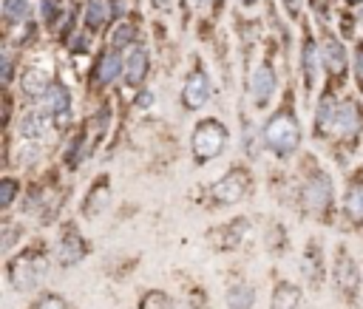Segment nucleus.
I'll return each mask as SVG.
<instances>
[{
	"label": "nucleus",
	"mask_w": 363,
	"mask_h": 309,
	"mask_svg": "<svg viewBox=\"0 0 363 309\" xmlns=\"http://www.w3.org/2000/svg\"><path fill=\"white\" fill-rule=\"evenodd\" d=\"M45 272H48V258H45L43 252H37V249L23 252L20 258H14V261L9 264V281H11V286H14L17 292L34 289V286L45 278Z\"/></svg>",
	"instance_id": "obj_1"
},
{
	"label": "nucleus",
	"mask_w": 363,
	"mask_h": 309,
	"mask_svg": "<svg viewBox=\"0 0 363 309\" xmlns=\"http://www.w3.org/2000/svg\"><path fill=\"white\" fill-rule=\"evenodd\" d=\"M108 196H111V190H108V181L102 179V181L88 193V198H85V201H88V204H85V215H96V213L108 204Z\"/></svg>",
	"instance_id": "obj_18"
},
{
	"label": "nucleus",
	"mask_w": 363,
	"mask_h": 309,
	"mask_svg": "<svg viewBox=\"0 0 363 309\" xmlns=\"http://www.w3.org/2000/svg\"><path fill=\"white\" fill-rule=\"evenodd\" d=\"M303 272H306V278H309V283H312V286H318V283H320V278H323V269H320V252H315V244H309V249H306Z\"/></svg>",
	"instance_id": "obj_19"
},
{
	"label": "nucleus",
	"mask_w": 363,
	"mask_h": 309,
	"mask_svg": "<svg viewBox=\"0 0 363 309\" xmlns=\"http://www.w3.org/2000/svg\"><path fill=\"white\" fill-rule=\"evenodd\" d=\"M136 102H139L142 108H145V105H150V94H139V99H136Z\"/></svg>",
	"instance_id": "obj_35"
},
{
	"label": "nucleus",
	"mask_w": 363,
	"mask_h": 309,
	"mask_svg": "<svg viewBox=\"0 0 363 309\" xmlns=\"http://www.w3.org/2000/svg\"><path fill=\"white\" fill-rule=\"evenodd\" d=\"M133 37H136L133 23H122V26H116V28H113L111 43H113V48H119V45H128V43H136Z\"/></svg>",
	"instance_id": "obj_26"
},
{
	"label": "nucleus",
	"mask_w": 363,
	"mask_h": 309,
	"mask_svg": "<svg viewBox=\"0 0 363 309\" xmlns=\"http://www.w3.org/2000/svg\"><path fill=\"white\" fill-rule=\"evenodd\" d=\"M45 82H48V74H45V71H40V68H31V71H26V74H23V88H26L28 94L48 91V88H45Z\"/></svg>",
	"instance_id": "obj_24"
},
{
	"label": "nucleus",
	"mask_w": 363,
	"mask_h": 309,
	"mask_svg": "<svg viewBox=\"0 0 363 309\" xmlns=\"http://www.w3.org/2000/svg\"><path fill=\"white\" fill-rule=\"evenodd\" d=\"M153 6L162 9V11H170L173 9V0H153Z\"/></svg>",
	"instance_id": "obj_34"
},
{
	"label": "nucleus",
	"mask_w": 363,
	"mask_h": 309,
	"mask_svg": "<svg viewBox=\"0 0 363 309\" xmlns=\"http://www.w3.org/2000/svg\"><path fill=\"white\" fill-rule=\"evenodd\" d=\"M199 3H201V6L207 9V6H210V3H216V0H199Z\"/></svg>",
	"instance_id": "obj_36"
},
{
	"label": "nucleus",
	"mask_w": 363,
	"mask_h": 309,
	"mask_svg": "<svg viewBox=\"0 0 363 309\" xmlns=\"http://www.w3.org/2000/svg\"><path fill=\"white\" fill-rule=\"evenodd\" d=\"M284 6H286V11H289L292 17L301 11V0H284Z\"/></svg>",
	"instance_id": "obj_33"
},
{
	"label": "nucleus",
	"mask_w": 363,
	"mask_h": 309,
	"mask_svg": "<svg viewBox=\"0 0 363 309\" xmlns=\"http://www.w3.org/2000/svg\"><path fill=\"white\" fill-rule=\"evenodd\" d=\"M298 139H301V130L289 113H275L264 128V142L278 156H289L298 147Z\"/></svg>",
	"instance_id": "obj_2"
},
{
	"label": "nucleus",
	"mask_w": 363,
	"mask_h": 309,
	"mask_svg": "<svg viewBox=\"0 0 363 309\" xmlns=\"http://www.w3.org/2000/svg\"><path fill=\"white\" fill-rule=\"evenodd\" d=\"M28 14V0H3V17L9 23H20Z\"/></svg>",
	"instance_id": "obj_25"
},
{
	"label": "nucleus",
	"mask_w": 363,
	"mask_h": 309,
	"mask_svg": "<svg viewBox=\"0 0 363 309\" xmlns=\"http://www.w3.org/2000/svg\"><path fill=\"white\" fill-rule=\"evenodd\" d=\"M244 232H247V221H244V218L233 221V224L224 230V241H221V249H235V247L241 244Z\"/></svg>",
	"instance_id": "obj_23"
},
{
	"label": "nucleus",
	"mask_w": 363,
	"mask_h": 309,
	"mask_svg": "<svg viewBox=\"0 0 363 309\" xmlns=\"http://www.w3.org/2000/svg\"><path fill=\"white\" fill-rule=\"evenodd\" d=\"M332 275H335V286H337V292H343L346 300H354L357 292H360V269H357L354 258H352L346 249H337V252H335Z\"/></svg>",
	"instance_id": "obj_4"
},
{
	"label": "nucleus",
	"mask_w": 363,
	"mask_h": 309,
	"mask_svg": "<svg viewBox=\"0 0 363 309\" xmlns=\"http://www.w3.org/2000/svg\"><path fill=\"white\" fill-rule=\"evenodd\" d=\"M34 309H71V303H68V300H62V298H60V295H54V292H43V295L37 298Z\"/></svg>",
	"instance_id": "obj_27"
},
{
	"label": "nucleus",
	"mask_w": 363,
	"mask_h": 309,
	"mask_svg": "<svg viewBox=\"0 0 363 309\" xmlns=\"http://www.w3.org/2000/svg\"><path fill=\"white\" fill-rule=\"evenodd\" d=\"M85 252H88V247H85L82 235H79L77 230H65L62 238H60V249H57L60 266H74V264H79V261L85 258Z\"/></svg>",
	"instance_id": "obj_7"
},
{
	"label": "nucleus",
	"mask_w": 363,
	"mask_h": 309,
	"mask_svg": "<svg viewBox=\"0 0 363 309\" xmlns=\"http://www.w3.org/2000/svg\"><path fill=\"white\" fill-rule=\"evenodd\" d=\"M139 309H173V300H170V295H164L162 289H147V292L139 298Z\"/></svg>",
	"instance_id": "obj_21"
},
{
	"label": "nucleus",
	"mask_w": 363,
	"mask_h": 309,
	"mask_svg": "<svg viewBox=\"0 0 363 309\" xmlns=\"http://www.w3.org/2000/svg\"><path fill=\"white\" fill-rule=\"evenodd\" d=\"M244 190H247V173H244L241 167H235V170H230L224 179H218L210 193H213V198H216L218 204H235V201L244 196Z\"/></svg>",
	"instance_id": "obj_5"
},
{
	"label": "nucleus",
	"mask_w": 363,
	"mask_h": 309,
	"mask_svg": "<svg viewBox=\"0 0 363 309\" xmlns=\"http://www.w3.org/2000/svg\"><path fill=\"white\" fill-rule=\"evenodd\" d=\"M207 99H210V79H207L201 71H193V74L187 77L184 88H182V102H184L190 111H196V108H201Z\"/></svg>",
	"instance_id": "obj_8"
},
{
	"label": "nucleus",
	"mask_w": 363,
	"mask_h": 309,
	"mask_svg": "<svg viewBox=\"0 0 363 309\" xmlns=\"http://www.w3.org/2000/svg\"><path fill=\"white\" fill-rule=\"evenodd\" d=\"M323 62L332 74H340L343 65H346V54H343V45L335 40V37H326L323 40Z\"/></svg>",
	"instance_id": "obj_15"
},
{
	"label": "nucleus",
	"mask_w": 363,
	"mask_h": 309,
	"mask_svg": "<svg viewBox=\"0 0 363 309\" xmlns=\"http://www.w3.org/2000/svg\"><path fill=\"white\" fill-rule=\"evenodd\" d=\"M335 111H337V102L335 99H323L320 102V111H318V119H315V128L320 133L335 130Z\"/></svg>",
	"instance_id": "obj_20"
},
{
	"label": "nucleus",
	"mask_w": 363,
	"mask_h": 309,
	"mask_svg": "<svg viewBox=\"0 0 363 309\" xmlns=\"http://www.w3.org/2000/svg\"><path fill=\"white\" fill-rule=\"evenodd\" d=\"M147 74V51L142 45H133L128 51V60H125V82L130 88H136Z\"/></svg>",
	"instance_id": "obj_10"
},
{
	"label": "nucleus",
	"mask_w": 363,
	"mask_h": 309,
	"mask_svg": "<svg viewBox=\"0 0 363 309\" xmlns=\"http://www.w3.org/2000/svg\"><path fill=\"white\" fill-rule=\"evenodd\" d=\"M346 213L352 221H363V181H354L346 193Z\"/></svg>",
	"instance_id": "obj_17"
},
{
	"label": "nucleus",
	"mask_w": 363,
	"mask_h": 309,
	"mask_svg": "<svg viewBox=\"0 0 363 309\" xmlns=\"http://www.w3.org/2000/svg\"><path fill=\"white\" fill-rule=\"evenodd\" d=\"M122 71H125V65H122V57H119L116 51H108V54H102V60H99V65H96L94 77H96V82L108 85V82H113V79H116Z\"/></svg>",
	"instance_id": "obj_12"
},
{
	"label": "nucleus",
	"mask_w": 363,
	"mask_h": 309,
	"mask_svg": "<svg viewBox=\"0 0 363 309\" xmlns=\"http://www.w3.org/2000/svg\"><path fill=\"white\" fill-rule=\"evenodd\" d=\"M250 94H252L255 105H267L272 99V94H275V74H272V68H267V65L255 68L252 82H250Z\"/></svg>",
	"instance_id": "obj_9"
},
{
	"label": "nucleus",
	"mask_w": 363,
	"mask_h": 309,
	"mask_svg": "<svg viewBox=\"0 0 363 309\" xmlns=\"http://www.w3.org/2000/svg\"><path fill=\"white\" fill-rule=\"evenodd\" d=\"M255 306V289L250 283H235L227 289V309H252Z\"/></svg>",
	"instance_id": "obj_14"
},
{
	"label": "nucleus",
	"mask_w": 363,
	"mask_h": 309,
	"mask_svg": "<svg viewBox=\"0 0 363 309\" xmlns=\"http://www.w3.org/2000/svg\"><path fill=\"white\" fill-rule=\"evenodd\" d=\"M105 17H108V6H105L102 0H91V3L85 6V26H88L91 31H96V28L105 23Z\"/></svg>",
	"instance_id": "obj_22"
},
{
	"label": "nucleus",
	"mask_w": 363,
	"mask_h": 309,
	"mask_svg": "<svg viewBox=\"0 0 363 309\" xmlns=\"http://www.w3.org/2000/svg\"><path fill=\"white\" fill-rule=\"evenodd\" d=\"M68 102H71L68 91L60 88V85H48V91H43V96H40V105H43L45 113H65Z\"/></svg>",
	"instance_id": "obj_13"
},
{
	"label": "nucleus",
	"mask_w": 363,
	"mask_h": 309,
	"mask_svg": "<svg viewBox=\"0 0 363 309\" xmlns=\"http://www.w3.org/2000/svg\"><path fill=\"white\" fill-rule=\"evenodd\" d=\"M241 3H244V6H252V3H255V0H241Z\"/></svg>",
	"instance_id": "obj_37"
},
{
	"label": "nucleus",
	"mask_w": 363,
	"mask_h": 309,
	"mask_svg": "<svg viewBox=\"0 0 363 309\" xmlns=\"http://www.w3.org/2000/svg\"><path fill=\"white\" fill-rule=\"evenodd\" d=\"M224 142H227L224 125H221L218 119H204V122L196 128V133H193V153H196L199 162L216 159V156L221 153Z\"/></svg>",
	"instance_id": "obj_3"
},
{
	"label": "nucleus",
	"mask_w": 363,
	"mask_h": 309,
	"mask_svg": "<svg viewBox=\"0 0 363 309\" xmlns=\"http://www.w3.org/2000/svg\"><path fill=\"white\" fill-rule=\"evenodd\" d=\"M354 74H357V82L363 88V45L354 51Z\"/></svg>",
	"instance_id": "obj_32"
},
{
	"label": "nucleus",
	"mask_w": 363,
	"mask_h": 309,
	"mask_svg": "<svg viewBox=\"0 0 363 309\" xmlns=\"http://www.w3.org/2000/svg\"><path fill=\"white\" fill-rule=\"evenodd\" d=\"M40 14L45 23H54L60 14V0H40Z\"/></svg>",
	"instance_id": "obj_31"
},
{
	"label": "nucleus",
	"mask_w": 363,
	"mask_h": 309,
	"mask_svg": "<svg viewBox=\"0 0 363 309\" xmlns=\"http://www.w3.org/2000/svg\"><path fill=\"white\" fill-rule=\"evenodd\" d=\"M315 68H318L315 45H312V40H306V45H303V71H306V82H315Z\"/></svg>",
	"instance_id": "obj_28"
},
{
	"label": "nucleus",
	"mask_w": 363,
	"mask_h": 309,
	"mask_svg": "<svg viewBox=\"0 0 363 309\" xmlns=\"http://www.w3.org/2000/svg\"><path fill=\"white\" fill-rule=\"evenodd\" d=\"M43 116H26L23 122H20V133L23 136H37V133H43Z\"/></svg>",
	"instance_id": "obj_29"
},
{
	"label": "nucleus",
	"mask_w": 363,
	"mask_h": 309,
	"mask_svg": "<svg viewBox=\"0 0 363 309\" xmlns=\"http://www.w3.org/2000/svg\"><path fill=\"white\" fill-rule=\"evenodd\" d=\"M301 198H303V204H306L309 210L320 213V210L329 204V198H332V181H329V176H326V173L312 176V179L306 181V187H303Z\"/></svg>",
	"instance_id": "obj_6"
},
{
	"label": "nucleus",
	"mask_w": 363,
	"mask_h": 309,
	"mask_svg": "<svg viewBox=\"0 0 363 309\" xmlns=\"http://www.w3.org/2000/svg\"><path fill=\"white\" fill-rule=\"evenodd\" d=\"M14 193H17V181L14 179H3V184H0V207H9Z\"/></svg>",
	"instance_id": "obj_30"
},
{
	"label": "nucleus",
	"mask_w": 363,
	"mask_h": 309,
	"mask_svg": "<svg viewBox=\"0 0 363 309\" xmlns=\"http://www.w3.org/2000/svg\"><path fill=\"white\" fill-rule=\"evenodd\" d=\"M346 3H363V0H346Z\"/></svg>",
	"instance_id": "obj_38"
},
{
	"label": "nucleus",
	"mask_w": 363,
	"mask_h": 309,
	"mask_svg": "<svg viewBox=\"0 0 363 309\" xmlns=\"http://www.w3.org/2000/svg\"><path fill=\"white\" fill-rule=\"evenodd\" d=\"M360 125V116L354 111L352 102H337V111H335V130L337 133H349Z\"/></svg>",
	"instance_id": "obj_16"
},
{
	"label": "nucleus",
	"mask_w": 363,
	"mask_h": 309,
	"mask_svg": "<svg viewBox=\"0 0 363 309\" xmlns=\"http://www.w3.org/2000/svg\"><path fill=\"white\" fill-rule=\"evenodd\" d=\"M301 306V289L292 281H278L269 295V309H298Z\"/></svg>",
	"instance_id": "obj_11"
}]
</instances>
